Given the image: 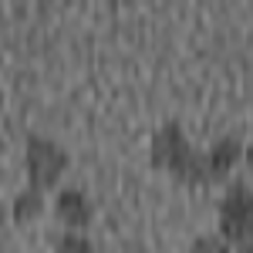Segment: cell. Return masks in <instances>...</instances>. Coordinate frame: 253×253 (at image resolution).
Instances as JSON below:
<instances>
[{
	"mask_svg": "<svg viewBox=\"0 0 253 253\" xmlns=\"http://www.w3.org/2000/svg\"><path fill=\"white\" fill-rule=\"evenodd\" d=\"M149 159H152V166L159 172H166L169 179L182 182V186H210L206 152L189 145L179 122H166V125L156 128L152 145H149Z\"/></svg>",
	"mask_w": 253,
	"mask_h": 253,
	"instance_id": "obj_1",
	"label": "cell"
},
{
	"mask_svg": "<svg viewBox=\"0 0 253 253\" xmlns=\"http://www.w3.org/2000/svg\"><path fill=\"white\" fill-rule=\"evenodd\" d=\"M219 236L230 247H250L253 243V189L247 182H233L219 199Z\"/></svg>",
	"mask_w": 253,
	"mask_h": 253,
	"instance_id": "obj_2",
	"label": "cell"
},
{
	"mask_svg": "<svg viewBox=\"0 0 253 253\" xmlns=\"http://www.w3.org/2000/svg\"><path fill=\"white\" fill-rule=\"evenodd\" d=\"M24 169H27V189L47 193L58 186V179L68 169V152L51 138L31 135L24 145Z\"/></svg>",
	"mask_w": 253,
	"mask_h": 253,
	"instance_id": "obj_3",
	"label": "cell"
},
{
	"mask_svg": "<svg viewBox=\"0 0 253 253\" xmlns=\"http://www.w3.org/2000/svg\"><path fill=\"white\" fill-rule=\"evenodd\" d=\"M54 216H58V223L68 226V233H84L95 219V206L81 189H64L54 199Z\"/></svg>",
	"mask_w": 253,
	"mask_h": 253,
	"instance_id": "obj_4",
	"label": "cell"
},
{
	"mask_svg": "<svg viewBox=\"0 0 253 253\" xmlns=\"http://www.w3.org/2000/svg\"><path fill=\"white\" fill-rule=\"evenodd\" d=\"M243 156V145H240V138L236 135H226L213 142L210 149H206V162H210V186H219V182H226V175L233 169L236 162Z\"/></svg>",
	"mask_w": 253,
	"mask_h": 253,
	"instance_id": "obj_5",
	"label": "cell"
},
{
	"mask_svg": "<svg viewBox=\"0 0 253 253\" xmlns=\"http://www.w3.org/2000/svg\"><path fill=\"white\" fill-rule=\"evenodd\" d=\"M44 213V193L38 189H20L14 196V206H10V219L14 223H31Z\"/></svg>",
	"mask_w": 253,
	"mask_h": 253,
	"instance_id": "obj_6",
	"label": "cell"
},
{
	"mask_svg": "<svg viewBox=\"0 0 253 253\" xmlns=\"http://www.w3.org/2000/svg\"><path fill=\"white\" fill-rule=\"evenodd\" d=\"M54 253H95V250H91V240L84 233H64L54 240Z\"/></svg>",
	"mask_w": 253,
	"mask_h": 253,
	"instance_id": "obj_7",
	"label": "cell"
},
{
	"mask_svg": "<svg viewBox=\"0 0 253 253\" xmlns=\"http://www.w3.org/2000/svg\"><path fill=\"white\" fill-rule=\"evenodd\" d=\"M189 253H230V243L223 236H196Z\"/></svg>",
	"mask_w": 253,
	"mask_h": 253,
	"instance_id": "obj_8",
	"label": "cell"
},
{
	"mask_svg": "<svg viewBox=\"0 0 253 253\" xmlns=\"http://www.w3.org/2000/svg\"><path fill=\"white\" fill-rule=\"evenodd\" d=\"M243 162H247V169H250V175H253V142L243 149Z\"/></svg>",
	"mask_w": 253,
	"mask_h": 253,
	"instance_id": "obj_9",
	"label": "cell"
},
{
	"mask_svg": "<svg viewBox=\"0 0 253 253\" xmlns=\"http://www.w3.org/2000/svg\"><path fill=\"white\" fill-rule=\"evenodd\" d=\"M7 223V210H3V203H0V226Z\"/></svg>",
	"mask_w": 253,
	"mask_h": 253,
	"instance_id": "obj_10",
	"label": "cell"
},
{
	"mask_svg": "<svg viewBox=\"0 0 253 253\" xmlns=\"http://www.w3.org/2000/svg\"><path fill=\"white\" fill-rule=\"evenodd\" d=\"M236 253H253V243H250V247H240Z\"/></svg>",
	"mask_w": 253,
	"mask_h": 253,
	"instance_id": "obj_11",
	"label": "cell"
}]
</instances>
